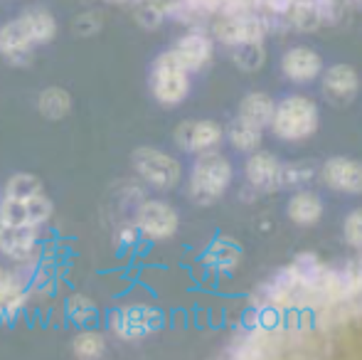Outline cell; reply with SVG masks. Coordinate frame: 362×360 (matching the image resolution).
I'll return each instance as SVG.
<instances>
[{"label": "cell", "instance_id": "15", "mask_svg": "<svg viewBox=\"0 0 362 360\" xmlns=\"http://www.w3.org/2000/svg\"><path fill=\"white\" fill-rule=\"evenodd\" d=\"M33 40H30L28 30H25L23 20H15V23H8L3 30H0V52L5 54L13 62H23L25 57L33 50Z\"/></svg>", "mask_w": 362, "mask_h": 360}, {"label": "cell", "instance_id": "20", "mask_svg": "<svg viewBox=\"0 0 362 360\" xmlns=\"http://www.w3.org/2000/svg\"><path fill=\"white\" fill-rule=\"evenodd\" d=\"M20 20H23V25H25V30H28L30 40H33V45L49 42V40L57 35V23H54L52 15L42 8L30 10V13H25Z\"/></svg>", "mask_w": 362, "mask_h": 360}, {"label": "cell", "instance_id": "11", "mask_svg": "<svg viewBox=\"0 0 362 360\" xmlns=\"http://www.w3.org/2000/svg\"><path fill=\"white\" fill-rule=\"evenodd\" d=\"M281 69L291 82H313L323 69V62H320V54L315 50L293 47L284 54Z\"/></svg>", "mask_w": 362, "mask_h": 360}, {"label": "cell", "instance_id": "23", "mask_svg": "<svg viewBox=\"0 0 362 360\" xmlns=\"http://www.w3.org/2000/svg\"><path fill=\"white\" fill-rule=\"evenodd\" d=\"M42 192V182H40L35 175L30 173H18L8 180L5 185L3 197H13V200H28V197H35Z\"/></svg>", "mask_w": 362, "mask_h": 360}, {"label": "cell", "instance_id": "13", "mask_svg": "<svg viewBox=\"0 0 362 360\" xmlns=\"http://www.w3.org/2000/svg\"><path fill=\"white\" fill-rule=\"evenodd\" d=\"M173 54H175L177 62H180L187 72H197V69H202L212 59V42H210V37H205V35H200V33L185 35V37L175 45Z\"/></svg>", "mask_w": 362, "mask_h": 360}, {"label": "cell", "instance_id": "5", "mask_svg": "<svg viewBox=\"0 0 362 360\" xmlns=\"http://www.w3.org/2000/svg\"><path fill=\"white\" fill-rule=\"evenodd\" d=\"M52 215V202L45 197V192L28 200H13V197H3L0 202V222L20 227H35L37 230L42 222L49 220Z\"/></svg>", "mask_w": 362, "mask_h": 360}, {"label": "cell", "instance_id": "22", "mask_svg": "<svg viewBox=\"0 0 362 360\" xmlns=\"http://www.w3.org/2000/svg\"><path fill=\"white\" fill-rule=\"evenodd\" d=\"M69 109H72V96L64 89L52 87L40 94V114L47 116V119H62V116H67Z\"/></svg>", "mask_w": 362, "mask_h": 360}, {"label": "cell", "instance_id": "24", "mask_svg": "<svg viewBox=\"0 0 362 360\" xmlns=\"http://www.w3.org/2000/svg\"><path fill=\"white\" fill-rule=\"evenodd\" d=\"M106 351V341L101 333H94V331H84L74 338V356L81 358V360H94V358H101Z\"/></svg>", "mask_w": 362, "mask_h": 360}, {"label": "cell", "instance_id": "28", "mask_svg": "<svg viewBox=\"0 0 362 360\" xmlns=\"http://www.w3.org/2000/svg\"><path fill=\"white\" fill-rule=\"evenodd\" d=\"M313 178V166L310 163H296L284 168L281 182H288V185H298V182H305Z\"/></svg>", "mask_w": 362, "mask_h": 360}, {"label": "cell", "instance_id": "18", "mask_svg": "<svg viewBox=\"0 0 362 360\" xmlns=\"http://www.w3.org/2000/svg\"><path fill=\"white\" fill-rule=\"evenodd\" d=\"M323 215V202L315 192L300 190L291 197L288 202V217L296 225H315Z\"/></svg>", "mask_w": 362, "mask_h": 360}, {"label": "cell", "instance_id": "21", "mask_svg": "<svg viewBox=\"0 0 362 360\" xmlns=\"http://www.w3.org/2000/svg\"><path fill=\"white\" fill-rule=\"evenodd\" d=\"M239 260H242V250H239L234 242H224V240L215 242L205 255V265L215 267L219 272L234 269V267L239 265Z\"/></svg>", "mask_w": 362, "mask_h": 360}, {"label": "cell", "instance_id": "1", "mask_svg": "<svg viewBox=\"0 0 362 360\" xmlns=\"http://www.w3.org/2000/svg\"><path fill=\"white\" fill-rule=\"evenodd\" d=\"M272 126L284 141L310 139L318 129V109L305 96H288L279 106H274Z\"/></svg>", "mask_w": 362, "mask_h": 360}, {"label": "cell", "instance_id": "4", "mask_svg": "<svg viewBox=\"0 0 362 360\" xmlns=\"http://www.w3.org/2000/svg\"><path fill=\"white\" fill-rule=\"evenodd\" d=\"M134 166L139 170V175L146 182H151L153 187H175L180 180V163L173 156H168L165 151L158 149H139L134 151Z\"/></svg>", "mask_w": 362, "mask_h": 360}, {"label": "cell", "instance_id": "29", "mask_svg": "<svg viewBox=\"0 0 362 360\" xmlns=\"http://www.w3.org/2000/svg\"><path fill=\"white\" fill-rule=\"evenodd\" d=\"M345 240H348L353 247H360V242H362V215H360V210L350 212L348 220H345Z\"/></svg>", "mask_w": 362, "mask_h": 360}, {"label": "cell", "instance_id": "16", "mask_svg": "<svg viewBox=\"0 0 362 360\" xmlns=\"http://www.w3.org/2000/svg\"><path fill=\"white\" fill-rule=\"evenodd\" d=\"M272 116H274V101H272V96L264 94V91L247 94L242 106H239V121L247 126H254V129H259V131L272 124Z\"/></svg>", "mask_w": 362, "mask_h": 360}, {"label": "cell", "instance_id": "26", "mask_svg": "<svg viewBox=\"0 0 362 360\" xmlns=\"http://www.w3.org/2000/svg\"><path fill=\"white\" fill-rule=\"evenodd\" d=\"M67 308H69V316H72L76 323H86L89 318H94V316H96L94 301H89V298L81 296V294H76V296L69 298Z\"/></svg>", "mask_w": 362, "mask_h": 360}, {"label": "cell", "instance_id": "6", "mask_svg": "<svg viewBox=\"0 0 362 360\" xmlns=\"http://www.w3.org/2000/svg\"><path fill=\"white\" fill-rule=\"evenodd\" d=\"M158 323H160V313L148 306H141V303L119 308L111 318V328L124 341H136V338L148 336L151 331H156Z\"/></svg>", "mask_w": 362, "mask_h": 360}, {"label": "cell", "instance_id": "19", "mask_svg": "<svg viewBox=\"0 0 362 360\" xmlns=\"http://www.w3.org/2000/svg\"><path fill=\"white\" fill-rule=\"evenodd\" d=\"M185 129H187V139L180 141V144L187 151L205 153V151L215 149L219 141H222V129H219V124H215V121H200L192 129L190 126H185Z\"/></svg>", "mask_w": 362, "mask_h": 360}, {"label": "cell", "instance_id": "2", "mask_svg": "<svg viewBox=\"0 0 362 360\" xmlns=\"http://www.w3.org/2000/svg\"><path fill=\"white\" fill-rule=\"evenodd\" d=\"M229 182H232V166H229V161L219 153L205 151V156H200L195 168H192L190 195L200 205H210V202L219 200L227 192Z\"/></svg>", "mask_w": 362, "mask_h": 360}, {"label": "cell", "instance_id": "25", "mask_svg": "<svg viewBox=\"0 0 362 360\" xmlns=\"http://www.w3.org/2000/svg\"><path fill=\"white\" fill-rule=\"evenodd\" d=\"M229 139H232V144L237 146L239 151L249 153V151H257L259 146H262V131L237 121V124L229 129Z\"/></svg>", "mask_w": 362, "mask_h": 360}, {"label": "cell", "instance_id": "17", "mask_svg": "<svg viewBox=\"0 0 362 360\" xmlns=\"http://www.w3.org/2000/svg\"><path fill=\"white\" fill-rule=\"evenodd\" d=\"M25 303V289L10 272L0 267V321H13Z\"/></svg>", "mask_w": 362, "mask_h": 360}, {"label": "cell", "instance_id": "8", "mask_svg": "<svg viewBox=\"0 0 362 360\" xmlns=\"http://www.w3.org/2000/svg\"><path fill=\"white\" fill-rule=\"evenodd\" d=\"M215 35L224 45L242 47V45L262 42L264 37V23L252 15H229L215 25Z\"/></svg>", "mask_w": 362, "mask_h": 360}, {"label": "cell", "instance_id": "10", "mask_svg": "<svg viewBox=\"0 0 362 360\" xmlns=\"http://www.w3.org/2000/svg\"><path fill=\"white\" fill-rule=\"evenodd\" d=\"M244 173H247V180L252 182L259 190H276L281 185V175H284V166L276 161V156L272 153H254L252 158L244 166Z\"/></svg>", "mask_w": 362, "mask_h": 360}, {"label": "cell", "instance_id": "14", "mask_svg": "<svg viewBox=\"0 0 362 360\" xmlns=\"http://www.w3.org/2000/svg\"><path fill=\"white\" fill-rule=\"evenodd\" d=\"M358 87H360L358 72L353 67H348V64L330 67L328 74L323 77V89L333 101H350L358 94Z\"/></svg>", "mask_w": 362, "mask_h": 360}, {"label": "cell", "instance_id": "9", "mask_svg": "<svg viewBox=\"0 0 362 360\" xmlns=\"http://www.w3.org/2000/svg\"><path fill=\"white\" fill-rule=\"evenodd\" d=\"M37 247V230L0 222V252L15 262H25L35 255Z\"/></svg>", "mask_w": 362, "mask_h": 360}, {"label": "cell", "instance_id": "27", "mask_svg": "<svg viewBox=\"0 0 362 360\" xmlns=\"http://www.w3.org/2000/svg\"><path fill=\"white\" fill-rule=\"evenodd\" d=\"M237 64L242 69H257V67H262V62H264V52H262V45L259 42H254V45H242L239 47V52H237Z\"/></svg>", "mask_w": 362, "mask_h": 360}, {"label": "cell", "instance_id": "12", "mask_svg": "<svg viewBox=\"0 0 362 360\" xmlns=\"http://www.w3.org/2000/svg\"><path fill=\"white\" fill-rule=\"evenodd\" d=\"M323 180L328 187L340 192H360L362 187V168L358 161L333 158L323 166Z\"/></svg>", "mask_w": 362, "mask_h": 360}, {"label": "cell", "instance_id": "7", "mask_svg": "<svg viewBox=\"0 0 362 360\" xmlns=\"http://www.w3.org/2000/svg\"><path fill=\"white\" fill-rule=\"evenodd\" d=\"M139 230L144 232L148 240H168L177 230V212L168 202L148 200L139 207Z\"/></svg>", "mask_w": 362, "mask_h": 360}, {"label": "cell", "instance_id": "3", "mask_svg": "<svg viewBox=\"0 0 362 360\" xmlns=\"http://www.w3.org/2000/svg\"><path fill=\"white\" fill-rule=\"evenodd\" d=\"M151 87H153L156 99L165 106L180 104V101L187 96V91H190L187 69L177 62V57L173 54V50L165 54H160V57L156 59L153 72H151Z\"/></svg>", "mask_w": 362, "mask_h": 360}]
</instances>
